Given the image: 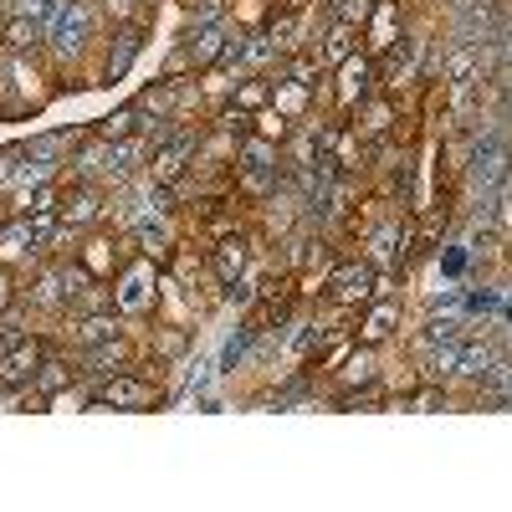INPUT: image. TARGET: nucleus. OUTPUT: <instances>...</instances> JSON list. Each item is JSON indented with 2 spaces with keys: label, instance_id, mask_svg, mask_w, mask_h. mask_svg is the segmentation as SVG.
<instances>
[{
  "label": "nucleus",
  "instance_id": "obj_34",
  "mask_svg": "<svg viewBox=\"0 0 512 512\" xmlns=\"http://www.w3.org/2000/svg\"><path fill=\"white\" fill-rule=\"evenodd\" d=\"M236 103H241V108H262V103H267V88H262V82H246Z\"/></svg>",
  "mask_w": 512,
  "mask_h": 512
},
{
  "label": "nucleus",
  "instance_id": "obj_9",
  "mask_svg": "<svg viewBox=\"0 0 512 512\" xmlns=\"http://www.w3.org/2000/svg\"><path fill=\"white\" fill-rule=\"evenodd\" d=\"M103 190H93V185H82L67 205H62V226H93L98 216H103Z\"/></svg>",
  "mask_w": 512,
  "mask_h": 512
},
{
  "label": "nucleus",
  "instance_id": "obj_6",
  "mask_svg": "<svg viewBox=\"0 0 512 512\" xmlns=\"http://www.w3.org/2000/svg\"><path fill=\"white\" fill-rule=\"evenodd\" d=\"M328 287H333V303H364L374 292V272L369 262H344V267H333Z\"/></svg>",
  "mask_w": 512,
  "mask_h": 512
},
{
  "label": "nucleus",
  "instance_id": "obj_22",
  "mask_svg": "<svg viewBox=\"0 0 512 512\" xmlns=\"http://www.w3.org/2000/svg\"><path fill=\"white\" fill-rule=\"evenodd\" d=\"M67 379H72V374H67V364H62V359H41V364H36V379H31V384H36L41 395H57Z\"/></svg>",
  "mask_w": 512,
  "mask_h": 512
},
{
  "label": "nucleus",
  "instance_id": "obj_13",
  "mask_svg": "<svg viewBox=\"0 0 512 512\" xmlns=\"http://www.w3.org/2000/svg\"><path fill=\"white\" fill-rule=\"evenodd\" d=\"M113 303H118L123 313H134V308H144V303H149V272H144V267H134V272H123V282H118V292H113Z\"/></svg>",
  "mask_w": 512,
  "mask_h": 512
},
{
  "label": "nucleus",
  "instance_id": "obj_25",
  "mask_svg": "<svg viewBox=\"0 0 512 512\" xmlns=\"http://www.w3.org/2000/svg\"><path fill=\"white\" fill-rule=\"evenodd\" d=\"M139 246H144V251L154 256V262H164V256H169V231H164V226H149V221H144V226H139Z\"/></svg>",
  "mask_w": 512,
  "mask_h": 512
},
{
  "label": "nucleus",
  "instance_id": "obj_12",
  "mask_svg": "<svg viewBox=\"0 0 512 512\" xmlns=\"http://www.w3.org/2000/svg\"><path fill=\"white\" fill-rule=\"evenodd\" d=\"M395 31H400V11H395V0H379V6H374V26H369L374 52H390V47H395Z\"/></svg>",
  "mask_w": 512,
  "mask_h": 512
},
{
  "label": "nucleus",
  "instance_id": "obj_36",
  "mask_svg": "<svg viewBox=\"0 0 512 512\" xmlns=\"http://www.w3.org/2000/svg\"><path fill=\"white\" fill-rule=\"evenodd\" d=\"M226 287H231L226 297H231V303H236V308H246V303H251V297H256V292H251V282H241V277H236V282H226Z\"/></svg>",
  "mask_w": 512,
  "mask_h": 512
},
{
  "label": "nucleus",
  "instance_id": "obj_2",
  "mask_svg": "<svg viewBox=\"0 0 512 512\" xmlns=\"http://www.w3.org/2000/svg\"><path fill=\"white\" fill-rule=\"evenodd\" d=\"M502 180H507V128L492 123L487 139H477L472 159H466V185H472L477 195H487V190H497Z\"/></svg>",
  "mask_w": 512,
  "mask_h": 512
},
{
  "label": "nucleus",
  "instance_id": "obj_3",
  "mask_svg": "<svg viewBox=\"0 0 512 512\" xmlns=\"http://www.w3.org/2000/svg\"><path fill=\"white\" fill-rule=\"evenodd\" d=\"M154 400H159V390L144 384V379H134V374H108L98 384V405H113V410H144Z\"/></svg>",
  "mask_w": 512,
  "mask_h": 512
},
{
  "label": "nucleus",
  "instance_id": "obj_15",
  "mask_svg": "<svg viewBox=\"0 0 512 512\" xmlns=\"http://www.w3.org/2000/svg\"><path fill=\"white\" fill-rule=\"evenodd\" d=\"M139 47H144V36H139V31H123V36H118V47L108 52V67H103V72H108V82H113V77H123L128 67H134Z\"/></svg>",
  "mask_w": 512,
  "mask_h": 512
},
{
  "label": "nucleus",
  "instance_id": "obj_4",
  "mask_svg": "<svg viewBox=\"0 0 512 512\" xmlns=\"http://www.w3.org/2000/svg\"><path fill=\"white\" fill-rule=\"evenodd\" d=\"M36 364H41V344H36V338H11V349L0 354V384L21 390V384L36 379Z\"/></svg>",
  "mask_w": 512,
  "mask_h": 512
},
{
  "label": "nucleus",
  "instance_id": "obj_8",
  "mask_svg": "<svg viewBox=\"0 0 512 512\" xmlns=\"http://www.w3.org/2000/svg\"><path fill=\"white\" fill-rule=\"evenodd\" d=\"M369 77H374L369 57H344V67H338V103H344V108L364 103V93H369Z\"/></svg>",
  "mask_w": 512,
  "mask_h": 512
},
{
  "label": "nucleus",
  "instance_id": "obj_38",
  "mask_svg": "<svg viewBox=\"0 0 512 512\" xmlns=\"http://www.w3.org/2000/svg\"><path fill=\"white\" fill-rule=\"evenodd\" d=\"M456 6H461V0H456Z\"/></svg>",
  "mask_w": 512,
  "mask_h": 512
},
{
  "label": "nucleus",
  "instance_id": "obj_14",
  "mask_svg": "<svg viewBox=\"0 0 512 512\" xmlns=\"http://www.w3.org/2000/svg\"><path fill=\"white\" fill-rule=\"evenodd\" d=\"M0 41H6L11 52H36V47H41V26L26 21V16H11L6 31H0Z\"/></svg>",
  "mask_w": 512,
  "mask_h": 512
},
{
  "label": "nucleus",
  "instance_id": "obj_1",
  "mask_svg": "<svg viewBox=\"0 0 512 512\" xmlns=\"http://www.w3.org/2000/svg\"><path fill=\"white\" fill-rule=\"evenodd\" d=\"M88 36H93L88 0H62V6L47 16V26H41V41H47L57 57H77L82 47H88Z\"/></svg>",
  "mask_w": 512,
  "mask_h": 512
},
{
  "label": "nucleus",
  "instance_id": "obj_31",
  "mask_svg": "<svg viewBox=\"0 0 512 512\" xmlns=\"http://www.w3.org/2000/svg\"><path fill=\"white\" fill-rule=\"evenodd\" d=\"M333 16L344 21V26H359L369 16V0H333Z\"/></svg>",
  "mask_w": 512,
  "mask_h": 512
},
{
  "label": "nucleus",
  "instance_id": "obj_37",
  "mask_svg": "<svg viewBox=\"0 0 512 512\" xmlns=\"http://www.w3.org/2000/svg\"><path fill=\"white\" fill-rule=\"evenodd\" d=\"M11 297H16V292H11V277H6V272H0V313H6V308H11Z\"/></svg>",
  "mask_w": 512,
  "mask_h": 512
},
{
  "label": "nucleus",
  "instance_id": "obj_18",
  "mask_svg": "<svg viewBox=\"0 0 512 512\" xmlns=\"http://www.w3.org/2000/svg\"><path fill=\"white\" fill-rule=\"evenodd\" d=\"M139 113H144L139 103H134V108H118L113 118H103L98 139H103V144H118V139H128V134H134V128H139Z\"/></svg>",
  "mask_w": 512,
  "mask_h": 512
},
{
  "label": "nucleus",
  "instance_id": "obj_35",
  "mask_svg": "<svg viewBox=\"0 0 512 512\" xmlns=\"http://www.w3.org/2000/svg\"><path fill=\"white\" fill-rule=\"evenodd\" d=\"M31 210H57V190H52V180H47V185H36V195H31Z\"/></svg>",
  "mask_w": 512,
  "mask_h": 512
},
{
  "label": "nucleus",
  "instance_id": "obj_29",
  "mask_svg": "<svg viewBox=\"0 0 512 512\" xmlns=\"http://www.w3.org/2000/svg\"><path fill=\"white\" fill-rule=\"evenodd\" d=\"M113 318H88V323H82L77 328V338H82V344H103V338H113Z\"/></svg>",
  "mask_w": 512,
  "mask_h": 512
},
{
  "label": "nucleus",
  "instance_id": "obj_17",
  "mask_svg": "<svg viewBox=\"0 0 512 512\" xmlns=\"http://www.w3.org/2000/svg\"><path fill=\"white\" fill-rule=\"evenodd\" d=\"M395 328H400V303H379L364 318V344H379V338H390Z\"/></svg>",
  "mask_w": 512,
  "mask_h": 512
},
{
  "label": "nucleus",
  "instance_id": "obj_21",
  "mask_svg": "<svg viewBox=\"0 0 512 512\" xmlns=\"http://www.w3.org/2000/svg\"><path fill=\"white\" fill-rule=\"evenodd\" d=\"M128 359V344H118V338H103V344L88 354V364H93V374H113L118 364Z\"/></svg>",
  "mask_w": 512,
  "mask_h": 512
},
{
  "label": "nucleus",
  "instance_id": "obj_23",
  "mask_svg": "<svg viewBox=\"0 0 512 512\" xmlns=\"http://www.w3.org/2000/svg\"><path fill=\"white\" fill-rule=\"evenodd\" d=\"M323 57H328V62H344V57H354V26L338 21V26L328 31V41H323Z\"/></svg>",
  "mask_w": 512,
  "mask_h": 512
},
{
  "label": "nucleus",
  "instance_id": "obj_26",
  "mask_svg": "<svg viewBox=\"0 0 512 512\" xmlns=\"http://www.w3.org/2000/svg\"><path fill=\"white\" fill-rule=\"evenodd\" d=\"M251 338H256V328H241V333L231 338V344L221 349V369H236V364L251 354Z\"/></svg>",
  "mask_w": 512,
  "mask_h": 512
},
{
  "label": "nucleus",
  "instance_id": "obj_19",
  "mask_svg": "<svg viewBox=\"0 0 512 512\" xmlns=\"http://www.w3.org/2000/svg\"><path fill=\"white\" fill-rule=\"evenodd\" d=\"M67 303V292H62V277L57 272H41L31 282V308H62Z\"/></svg>",
  "mask_w": 512,
  "mask_h": 512
},
{
  "label": "nucleus",
  "instance_id": "obj_11",
  "mask_svg": "<svg viewBox=\"0 0 512 512\" xmlns=\"http://www.w3.org/2000/svg\"><path fill=\"white\" fill-rule=\"evenodd\" d=\"M221 47H226L221 21H216V26H200V31L185 41V62H216V57H221Z\"/></svg>",
  "mask_w": 512,
  "mask_h": 512
},
{
  "label": "nucleus",
  "instance_id": "obj_5",
  "mask_svg": "<svg viewBox=\"0 0 512 512\" xmlns=\"http://www.w3.org/2000/svg\"><path fill=\"white\" fill-rule=\"evenodd\" d=\"M190 159H195V134H169L154 154V185H175Z\"/></svg>",
  "mask_w": 512,
  "mask_h": 512
},
{
  "label": "nucleus",
  "instance_id": "obj_24",
  "mask_svg": "<svg viewBox=\"0 0 512 512\" xmlns=\"http://www.w3.org/2000/svg\"><path fill=\"white\" fill-rule=\"evenodd\" d=\"M62 6V0H11V16H26L36 26H47V16Z\"/></svg>",
  "mask_w": 512,
  "mask_h": 512
},
{
  "label": "nucleus",
  "instance_id": "obj_27",
  "mask_svg": "<svg viewBox=\"0 0 512 512\" xmlns=\"http://www.w3.org/2000/svg\"><path fill=\"white\" fill-rule=\"evenodd\" d=\"M185 11L200 21V26H216L226 16V0H185Z\"/></svg>",
  "mask_w": 512,
  "mask_h": 512
},
{
  "label": "nucleus",
  "instance_id": "obj_16",
  "mask_svg": "<svg viewBox=\"0 0 512 512\" xmlns=\"http://www.w3.org/2000/svg\"><path fill=\"white\" fill-rule=\"evenodd\" d=\"M26 251H36L26 221H6V226H0V262H16V256H26Z\"/></svg>",
  "mask_w": 512,
  "mask_h": 512
},
{
  "label": "nucleus",
  "instance_id": "obj_7",
  "mask_svg": "<svg viewBox=\"0 0 512 512\" xmlns=\"http://www.w3.org/2000/svg\"><path fill=\"white\" fill-rule=\"evenodd\" d=\"M405 251H410V226L405 221H390V226H379L369 236V262H379V267L405 262Z\"/></svg>",
  "mask_w": 512,
  "mask_h": 512
},
{
  "label": "nucleus",
  "instance_id": "obj_28",
  "mask_svg": "<svg viewBox=\"0 0 512 512\" xmlns=\"http://www.w3.org/2000/svg\"><path fill=\"white\" fill-rule=\"evenodd\" d=\"M256 128H262V139H272V144H282V139H287V118H282L277 108L256 113Z\"/></svg>",
  "mask_w": 512,
  "mask_h": 512
},
{
  "label": "nucleus",
  "instance_id": "obj_30",
  "mask_svg": "<svg viewBox=\"0 0 512 512\" xmlns=\"http://www.w3.org/2000/svg\"><path fill=\"white\" fill-rule=\"evenodd\" d=\"M308 98V88H297V82H277V113H297Z\"/></svg>",
  "mask_w": 512,
  "mask_h": 512
},
{
  "label": "nucleus",
  "instance_id": "obj_20",
  "mask_svg": "<svg viewBox=\"0 0 512 512\" xmlns=\"http://www.w3.org/2000/svg\"><path fill=\"white\" fill-rule=\"evenodd\" d=\"M379 379V364H374V349H359V354H349V364H344V384L354 390V384H374Z\"/></svg>",
  "mask_w": 512,
  "mask_h": 512
},
{
  "label": "nucleus",
  "instance_id": "obj_33",
  "mask_svg": "<svg viewBox=\"0 0 512 512\" xmlns=\"http://www.w3.org/2000/svg\"><path fill=\"white\" fill-rule=\"evenodd\" d=\"M210 369H216L210 359H195V364H190V374H185V384H190V390H205V384H210Z\"/></svg>",
  "mask_w": 512,
  "mask_h": 512
},
{
  "label": "nucleus",
  "instance_id": "obj_32",
  "mask_svg": "<svg viewBox=\"0 0 512 512\" xmlns=\"http://www.w3.org/2000/svg\"><path fill=\"white\" fill-rule=\"evenodd\" d=\"M108 241H93L88 251H82V267H88V272H108V251H103Z\"/></svg>",
  "mask_w": 512,
  "mask_h": 512
},
{
  "label": "nucleus",
  "instance_id": "obj_10",
  "mask_svg": "<svg viewBox=\"0 0 512 512\" xmlns=\"http://www.w3.org/2000/svg\"><path fill=\"white\" fill-rule=\"evenodd\" d=\"M210 267H216L221 282H236V277L246 272V241H241V236H226V241L216 246V256H210Z\"/></svg>",
  "mask_w": 512,
  "mask_h": 512
}]
</instances>
